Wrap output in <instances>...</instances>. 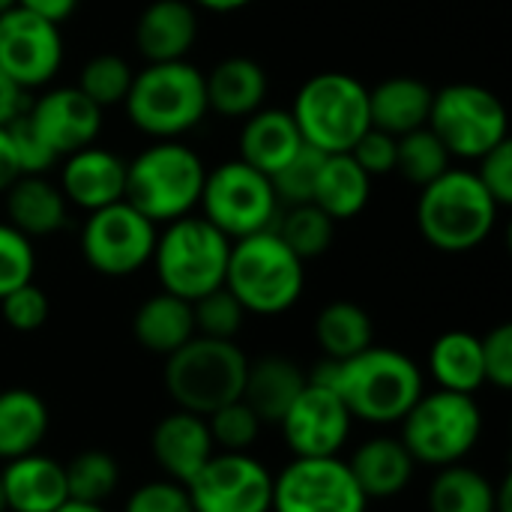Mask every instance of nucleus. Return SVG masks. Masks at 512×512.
Here are the masks:
<instances>
[{"instance_id": "obj_1", "label": "nucleus", "mask_w": 512, "mask_h": 512, "mask_svg": "<svg viewBox=\"0 0 512 512\" xmlns=\"http://www.w3.org/2000/svg\"><path fill=\"white\" fill-rule=\"evenodd\" d=\"M309 381L339 393L354 423L378 429L399 426L414 402L426 393V375L405 351L369 345L348 360H321Z\"/></svg>"}, {"instance_id": "obj_2", "label": "nucleus", "mask_w": 512, "mask_h": 512, "mask_svg": "<svg viewBox=\"0 0 512 512\" xmlns=\"http://www.w3.org/2000/svg\"><path fill=\"white\" fill-rule=\"evenodd\" d=\"M501 207L474 168H447L417 195V228L423 240L447 255L483 246L498 225Z\"/></svg>"}, {"instance_id": "obj_3", "label": "nucleus", "mask_w": 512, "mask_h": 512, "mask_svg": "<svg viewBox=\"0 0 512 512\" xmlns=\"http://www.w3.org/2000/svg\"><path fill=\"white\" fill-rule=\"evenodd\" d=\"M129 123L153 141H180L210 114L204 72L189 60L147 63L135 69L123 99Z\"/></svg>"}, {"instance_id": "obj_4", "label": "nucleus", "mask_w": 512, "mask_h": 512, "mask_svg": "<svg viewBox=\"0 0 512 512\" xmlns=\"http://www.w3.org/2000/svg\"><path fill=\"white\" fill-rule=\"evenodd\" d=\"M225 288L246 315L276 318L300 303L306 291V261H300L273 228L258 231L231 240Z\"/></svg>"}, {"instance_id": "obj_5", "label": "nucleus", "mask_w": 512, "mask_h": 512, "mask_svg": "<svg viewBox=\"0 0 512 512\" xmlns=\"http://www.w3.org/2000/svg\"><path fill=\"white\" fill-rule=\"evenodd\" d=\"M207 165L183 141H153L126 162V195L153 225H168L198 210Z\"/></svg>"}, {"instance_id": "obj_6", "label": "nucleus", "mask_w": 512, "mask_h": 512, "mask_svg": "<svg viewBox=\"0 0 512 512\" xmlns=\"http://www.w3.org/2000/svg\"><path fill=\"white\" fill-rule=\"evenodd\" d=\"M231 240L204 216L189 213L162 225L153 249V270L162 291L195 303L198 297L225 285Z\"/></svg>"}, {"instance_id": "obj_7", "label": "nucleus", "mask_w": 512, "mask_h": 512, "mask_svg": "<svg viewBox=\"0 0 512 512\" xmlns=\"http://www.w3.org/2000/svg\"><path fill=\"white\" fill-rule=\"evenodd\" d=\"M246 372L249 357L234 339L192 336L165 357V390L177 408L207 417L243 396Z\"/></svg>"}, {"instance_id": "obj_8", "label": "nucleus", "mask_w": 512, "mask_h": 512, "mask_svg": "<svg viewBox=\"0 0 512 512\" xmlns=\"http://www.w3.org/2000/svg\"><path fill=\"white\" fill-rule=\"evenodd\" d=\"M291 117L306 147L318 153H348L372 126L369 87L348 72H318L297 90Z\"/></svg>"}, {"instance_id": "obj_9", "label": "nucleus", "mask_w": 512, "mask_h": 512, "mask_svg": "<svg viewBox=\"0 0 512 512\" xmlns=\"http://www.w3.org/2000/svg\"><path fill=\"white\" fill-rule=\"evenodd\" d=\"M483 438V411L474 396L432 390L423 393L399 423V441L417 465L447 468L465 462Z\"/></svg>"}, {"instance_id": "obj_10", "label": "nucleus", "mask_w": 512, "mask_h": 512, "mask_svg": "<svg viewBox=\"0 0 512 512\" xmlns=\"http://www.w3.org/2000/svg\"><path fill=\"white\" fill-rule=\"evenodd\" d=\"M453 159L477 162L510 138L504 102L483 84L459 81L435 90L426 123Z\"/></svg>"}, {"instance_id": "obj_11", "label": "nucleus", "mask_w": 512, "mask_h": 512, "mask_svg": "<svg viewBox=\"0 0 512 512\" xmlns=\"http://www.w3.org/2000/svg\"><path fill=\"white\" fill-rule=\"evenodd\" d=\"M198 210L228 240H240L258 231H270L282 204L264 171L246 165L243 159H228L216 168H207Z\"/></svg>"}, {"instance_id": "obj_12", "label": "nucleus", "mask_w": 512, "mask_h": 512, "mask_svg": "<svg viewBox=\"0 0 512 512\" xmlns=\"http://www.w3.org/2000/svg\"><path fill=\"white\" fill-rule=\"evenodd\" d=\"M159 225L141 216L129 201L108 204L87 213L81 225V255L87 267L108 279L135 276L144 270L156 249Z\"/></svg>"}, {"instance_id": "obj_13", "label": "nucleus", "mask_w": 512, "mask_h": 512, "mask_svg": "<svg viewBox=\"0 0 512 512\" xmlns=\"http://www.w3.org/2000/svg\"><path fill=\"white\" fill-rule=\"evenodd\" d=\"M366 507L369 501L342 456H294L273 477L270 512H366Z\"/></svg>"}, {"instance_id": "obj_14", "label": "nucleus", "mask_w": 512, "mask_h": 512, "mask_svg": "<svg viewBox=\"0 0 512 512\" xmlns=\"http://www.w3.org/2000/svg\"><path fill=\"white\" fill-rule=\"evenodd\" d=\"M195 512H270L273 471L252 453L216 450L186 486Z\"/></svg>"}, {"instance_id": "obj_15", "label": "nucleus", "mask_w": 512, "mask_h": 512, "mask_svg": "<svg viewBox=\"0 0 512 512\" xmlns=\"http://www.w3.org/2000/svg\"><path fill=\"white\" fill-rule=\"evenodd\" d=\"M60 24L12 6L0 15V69L21 90H45L63 66Z\"/></svg>"}, {"instance_id": "obj_16", "label": "nucleus", "mask_w": 512, "mask_h": 512, "mask_svg": "<svg viewBox=\"0 0 512 512\" xmlns=\"http://www.w3.org/2000/svg\"><path fill=\"white\" fill-rule=\"evenodd\" d=\"M351 429L354 417L339 393L318 381H309L279 420L285 447L291 450V456L300 459L339 456L351 438Z\"/></svg>"}, {"instance_id": "obj_17", "label": "nucleus", "mask_w": 512, "mask_h": 512, "mask_svg": "<svg viewBox=\"0 0 512 512\" xmlns=\"http://www.w3.org/2000/svg\"><path fill=\"white\" fill-rule=\"evenodd\" d=\"M24 114L42 141L57 153V159H63L81 147L96 144L105 111L78 87H45Z\"/></svg>"}, {"instance_id": "obj_18", "label": "nucleus", "mask_w": 512, "mask_h": 512, "mask_svg": "<svg viewBox=\"0 0 512 512\" xmlns=\"http://www.w3.org/2000/svg\"><path fill=\"white\" fill-rule=\"evenodd\" d=\"M63 198L69 207H78L84 213L102 210L108 204L123 201L126 195V162L99 144L81 147L69 156H63L60 180H57Z\"/></svg>"}, {"instance_id": "obj_19", "label": "nucleus", "mask_w": 512, "mask_h": 512, "mask_svg": "<svg viewBox=\"0 0 512 512\" xmlns=\"http://www.w3.org/2000/svg\"><path fill=\"white\" fill-rule=\"evenodd\" d=\"M150 453H153V462L159 465L162 477L189 486L192 477L216 453V444L207 429V417L174 408L153 426Z\"/></svg>"}, {"instance_id": "obj_20", "label": "nucleus", "mask_w": 512, "mask_h": 512, "mask_svg": "<svg viewBox=\"0 0 512 512\" xmlns=\"http://www.w3.org/2000/svg\"><path fill=\"white\" fill-rule=\"evenodd\" d=\"M198 42V9L189 0H153L135 21V48L147 63L186 60Z\"/></svg>"}, {"instance_id": "obj_21", "label": "nucleus", "mask_w": 512, "mask_h": 512, "mask_svg": "<svg viewBox=\"0 0 512 512\" xmlns=\"http://www.w3.org/2000/svg\"><path fill=\"white\" fill-rule=\"evenodd\" d=\"M0 486L6 512H54L69 501L63 465L39 450L3 462Z\"/></svg>"}, {"instance_id": "obj_22", "label": "nucleus", "mask_w": 512, "mask_h": 512, "mask_svg": "<svg viewBox=\"0 0 512 512\" xmlns=\"http://www.w3.org/2000/svg\"><path fill=\"white\" fill-rule=\"evenodd\" d=\"M366 501H390L408 492L417 474V462L399 435H375L363 441L351 459H345Z\"/></svg>"}, {"instance_id": "obj_23", "label": "nucleus", "mask_w": 512, "mask_h": 512, "mask_svg": "<svg viewBox=\"0 0 512 512\" xmlns=\"http://www.w3.org/2000/svg\"><path fill=\"white\" fill-rule=\"evenodd\" d=\"M6 222L24 237L39 240L69 225V201L48 174H21L6 192Z\"/></svg>"}, {"instance_id": "obj_24", "label": "nucleus", "mask_w": 512, "mask_h": 512, "mask_svg": "<svg viewBox=\"0 0 512 512\" xmlns=\"http://www.w3.org/2000/svg\"><path fill=\"white\" fill-rule=\"evenodd\" d=\"M267 72L252 57H225L204 72L207 108L228 120H246L267 99Z\"/></svg>"}, {"instance_id": "obj_25", "label": "nucleus", "mask_w": 512, "mask_h": 512, "mask_svg": "<svg viewBox=\"0 0 512 512\" xmlns=\"http://www.w3.org/2000/svg\"><path fill=\"white\" fill-rule=\"evenodd\" d=\"M300 147H303V138L297 132V123H294L291 111H285V108H258L240 126L237 159H243L246 165H252V168H258V171H264L270 177Z\"/></svg>"}, {"instance_id": "obj_26", "label": "nucleus", "mask_w": 512, "mask_h": 512, "mask_svg": "<svg viewBox=\"0 0 512 512\" xmlns=\"http://www.w3.org/2000/svg\"><path fill=\"white\" fill-rule=\"evenodd\" d=\"M435 90L411 75H393L369 90V120L375 129L399 138L429 123Z\"/></svg>"}, {"instance_id": "obj_27", "label": "nucleus", "mask_w": 512, "mask_h": 512, "mask_svg": "<svg viewBox=\"0 0 512 512\" xmlns=\"http://www.w3.org/2000/svg\"><path fill=\"white\" fill-rule=\"evenodd\" d=\"M306 384H309V372H303L294 360L273 354L249 363L240 399L258 414L264 426L267 423L279 426V420L285 417V411L303 393Z\"/></svg>"}, {"instance_id": "obj_28", "label": "nucleus", "mask_w": 512, "mask_h": 512, "mask_svg": "<svg viewBox=\"0 0 512 512\" xmlns=\"http://www.w3.org/2000/svg\"><path fill=\"white\" fill-rule=\"evenodd\" d=\"M372 198V177L354 162L351 153H324L312 201L333 222H348L366 210Z\"/></svg>"}, {"instance_id": "obj_29", "label": "nucleus", "mask_w": 512, "mask_h": 512, "mask_svg": "<svg viewBox=\"0 0 512 512\" xmlns=\"http://www.w3.org/2000/svg\"><path fill=\"white\" fill-rule=\"evenodd\" d=\"M426 372L438 384V390L474 396L477 390L486 387L480 336L471 333V330H447V333H441L429 348Z\"/></svg>"}, {"instance_id": "obj_30", "label": "nucleus", "mask_w": 512, "mask_h": 512, "mask_svg": "<svg viewBox=\"0 0 512 512\" xmlns=\"http://www.w3.org/2000/svg\"><path fill=\"white\" fill-rule=\"evenodd\" d=\"M132 333L147 354L168 357L195 336L192 303L168 291H159L138 306L132 318Z\"/></svg>"}, {"instance_id": "obj_31", "label": "nucleus", "mask_w": 512, "mask_h": 512, "mask_svg": "<svg viewBox=\"0 0 512 512\" xmlns=\"http://www.w3.org/2000/svg\"><path fill=\"white\" fill-rule=\"evenodd\" d=\"M51 411L45 399L27 387L0 390V462L36 453L48 435Z\"/></svg>"}, {"instance_id": "obj_32", "label": "nucleus", "mask_w": 512, "mask_h": 512, "mask_svg": "<svg viewBox=\"0 0 512 512\" xmlns=\"http://www.w3.org/2000/svg\"><path fill=\"white\" fill-rule=\"evenodd\" d=\"M315 342L324 354V360H348L369 345H375V324L372 315L351 300H333L327 303L315 318Z\"/></svg>"}, {"instance_id": "obj_33", "label": "nucleus", "mask_w": 512, "mask_h": 512, "mask_svg": "<svg viewBox=\"0 0 512 512\" xmlns=\"http://www.w3.org/2000/svg\"><path fill=\"white\" fill-rule=\"evenodd\" d=\"M426 507L429 512H495V483L465 462L438 468Z\"/></svg>"}, {"instance_id": "obj_34", "label": "nucleus", "mask_w": 512, "mask_h": 512, "mask_svg": "<svg viewBox=\"0 0 512 512\" xmlns=\"http://www.w3.org/2000/svg\"><path fill=\"white\" fill-rule=\"evenodd\" d=\"M273 231L300 261H315L333 246L336 222L315 204H291L279 210Z\"/></svg>"}, {"instance_id": "obj_35", "label": "nucleus", "mask_w": 512, "mask_h": 512, "mask_svg": "<svg viewBox=\"0 0 512 512\" xmlns=\"http://www.w3.org/2000/svg\"><path fill=\"white\" fill-rule=\"evenodd\" d=\"M66 489L72 501L105 504L120 489V465L105 450H84L72 456L66 465Z\"/></svg>"}, {"instance_id": "obj_36", "label": "nucleus", "mask_w": 512, "mask_h": 512, "mask_svg": "<svg viewBox=\"0 0 512 512\" xmlns=\"http://www.w3.org/2000/svg\"><path fill=\"white\" fill-rule=\"evenodd\" d=\"M450 165H453V156L447 153V147L429 126L396 138V171L411 186L423 189L426 183L438 180Z\"/></svg>"}, {"instance_id": "obj_37", "label": "nucleus", "mask_w": 512, "mask_h": 512, "mask_svg": "<svg viewBox=\"0 0 512 512\" xmlns=\"http://www.w3.org/2000/svg\"><path fill=\"white\" fill-rule=\"evenodd\" d=\"M132 78H135V69L129 66V60L120 57V54L105 51V54L90 57V60L81 66L78 84H75V87H78L90 102H96V105L105 111V108L123 105V99H126V93H129V87H132Z\"/></svg>"}, {"instance_id": "obj_38", "label": "nucleus", "mask_w": 512, "mask_h": 512, "mask_svg": "<svg viewBox=\"0 0 512 512\" xmlns=\"http://www.w3.org/2000/svg\"><path fill=\"white\" fill-rule=\"evenodd\" d=\"M207 429H210V438H213L216 450H222V453H252V447L261 438L264 423L258 420V414L243 399H234V402L216 408L213 414H207Z\"/></svg>"}, {"instance_id": "obj_39", "label": "nucleus", "mask_w": 512, "mask_h": 512, "mask_svg": "<svg viewBox=\"0 0 512 512\" xmlns=\"http://www.w3.org/2000/svg\"><path fill=\"white\" fill-rule=\"evenodd\" d=\"M192 318H195V336L207 339H234L243 330L246 309L237 303V297L222 285L192 303Z\"/></svg>"}, {"instance_id": "obj_40", "label": "nucleus", "mask_w": 512, "mask_h": 512, "mask_svg": "<svg viewBox=\"0 0 512 512\" xmlns=\"http://www.w3.org/2000/svg\"><path fill=\"white\" fill-rule=\"evenodd\" d=\"M321 159H324V153H318V150L303 144L276 174H270L273 192H276L282 207L309 204L312 201V189H315V177H318Z\"/></svg>"}, {"instance_id": "obj_41", "label": "nucleus", "mask_w": 512, "mask_h": 512, "mask_svg": "<svg viewBox=\"0 0 512 512\" xmlns=\"http://www.w3.org/2000/svg\"><path fill=\"white\" fill-rule=\"evenodd\" d=\"M33 276H36V249H33V240L24 237L9 222H0V300L9 291L33 282Z\"/></svg>"}, {"instance_id": "obj_42", "label": "nucleus", "mask_w": 512, "mask_h": 512, "mask_svg": "<svg viewBox=\"0 0 512 512\" xmlns=\"http://www.w3.org/2000/svg\"><path fill=\"white\" fill-rule=\"evenodd\" d=\"M48 315H51L48 294L36 282H27V285L9 291L0 300V318L15 333H36V330H42Z\"/></svg>"}, {"instance_id": "obj_43", "label": "nucleus", "mask_w": 512, "mask_h": 512, "mask_svg": "<svg viewBox=\"0 0 512 512\" xmlns=\"http://www.w3.org/2000/svg\"><path fill=\"white\" fill-rule=\"evenodd\" d=\"M27 111V108H24ZM9 141H12V153H15V162H18V171L21 174H48L60 159L57 153L42 141V135L33 129V123L27 120V114H18L9 126Z\"/></svg>"}, {"instance_id": "obj_44", "label": "nucleus", "mask_w": 512, "mask_h": 512, "mask_svg": "<svg viewBox=\"0 0 512 512\" xmlns=\"http://www.w3.org/2000/svg\"><path fill=\"white\" fill-rule=\"evenodd\" d=\"M123 512H195V507L183 483L159 477L135 486L123 504Z\"/></svg>"}, {"instance_id": "obj_45", "label": "nucleus", "mask_w": 512, "mask_h": 512, "mask_svg": "<svg viewBox=\"0 0 512 512\" xmlns=\"http://www.w3.org/2000/svg\"><path fill=\"white\" fill-rule=\"evenodd\" d=\"M480 348H483V372H486V384L507 393L512 390V327L510 324H498L492 327L486 336H480Z\"/></svg>"}, {"instance_id": "obj_46", "label": "nucleus", "mask_w": 512, "mask_h": 512, "mask_svg": "<svg viewBox=\"0 0 512 512\" xmlns=\"http://www.w3.org/2000/svg\"><path fill=\"white\" fill-rule=\"evenodd\" d=\"M348 153L354 156V162L372 180L375 177H387V174L396 171V138L387 135V132H381V129H375V126H369Z\"/></svg>"}, {"instance_id": "obj_47", "label": "nucleus", "mask_w": 512, "mask_h": 512, "mask_svg": "<svg viewBox=\"0 0 512 512\" xmlns=\"http://www.w3.org/2000/svg\"><path fill=\"white\" fill-rule=\"evenodd\" d=\"M474 174L480 177V183L486 186V192L498 201V207H510L512 204V141L507 138L504 144H498L495 150H489L486 156L477 159Z\"/></svg>"}, {"instance_id": "obj_48", "label": "nucleus", "mask_w": 512, "mask_h": 512, "mask_svg": "<svg viewBox=\"0 0 512 512\" xmlns=\"http://www.w3.org/2000/svg\"><path fill=\"white\" fill-rule=\"evenodd\" d=\"M27 108V90H21L3 69H0V126H9Z\"/></svg>"}, {"instance_id": "obj_49", "label": "nucleus", "mask_w": 512, "mask_h": 512, "mask_svg": "<svg viewBox=\"0 0 512 512\" xmlns=\"http://www.w3.org/2000/svg\"><path fill=\"white\" fill-rule=\"evenodd\" d=\"M78 3L81 0H15V6H21V9H27L33 15H42V18H48L54 24H63L66 18H72Z\"/></svg>"}, {"instance_id": "obj_50", "label": "nucleus", "mask_w": 512, "mask_h": 512, "mask_svg": "<svg viewBox=\"0 0 512 512\" xmlns=\"http://www.w3.org/2000/svg\"><path fill=\"white\" fill-rule=\"evenodd\" d=\"M18 177H21V171H18L15 153H12L9 132H6V126H0V195H3Z\"/></svg>"}, {"instance_id": "obj_51", "label": "nucleus", "mask_w": 512, "mask_h": 512, "mask_svg": "<svg viewBox=\"0 0 512 512\" xmlns=\"http://www.w3.org/2000/svg\"><path fill=\"white\" fill-rule=\"evenodd\" d=\"M195 9H204V12H213V15H231V12H240L246 6H252L255 0H189Z\"/></svg>"}, {"instance_id": "obj_52", "label": "nucleus", "mask_w": 512, "mask_h": 512, "mask_svg": "<svg viewBox=\"0 0 512 512\" xmlns=\"http://www.w3.org/2000/svg\"><path fill=\"white\" fill-rule=\"evenodd\" d=\"M495 512H512V480L501 477V483H495Z\"/></svg>"}, {"instance_id": "obj_53", "label": "nucleus", "mask_w": 512, "mask_h": 512, "mask_svg": "<svg viewBox=\"0 0 512 512\" xmlns=\"http://www.w3.org/2000/svg\"><path fill=\"white\" fill-rule=\"evenodd\" d=\"M54 512H108L105 510V504H84V501H66V504H60Z\"/></svg>"}, {"instance_id": "obj_54", "label": "nucleus", "mask_w": 512, "mask_h": 512, "mask_svg": "<svg viewBox=\"0 0 512 512\" xmlns=\"http://www.w3.org/2000/svg\"><path fill=\"white\" fill-rule=\"evenodd\" d=\"M15 6V0H0V15L6 12V9H12Z\"/></svg>"}, {"instance_id": "obj_55", "label": "nucleus", "mask_w": 512, "mask_h": 512, "mask_svg": "<svg viewBox=\"0 0 512 512\" xmlns=\"http://www.w3.org/2000/svg\"><path fill=\"white\" fill-rule=\"evenodd\" d=\"M0 512H6V498H3V486H0Z\"/></svg>"}]
</instances>
